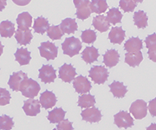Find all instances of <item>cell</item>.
Wrapping results in <instances>:
<instances>
[{"instance_id": "60d3db41", "label": "cell", "mask_w": 156, "mask_h": 130, "mask_svg": "<svg viewBox=\"0 0 156 130\" xmlns=\"http://www.w3.org/2000/svg\"><path fill=\"white\" fill-rule=\"evenodd\" d=\"M147 54H148V57H149V59L152 60L153 62H156V51H148Z\"/></svg>"}, {"instance_id": "e575fe53", "label": "cell", "mask_w": 156, "mask_h": 130, "mask_svg": "<svg viewBox=\"0 0 156 130\" xmlns=\"http://www.w3.org/2000/svg\"><path fill=\"white\" fill-rule=\"evenodd\" d=\"M82 40L85 44H92L96 40V34L92 30H86L82 32Z\"/></svg>"}, {"instance_id": "4fadbf2b", "label": "cell", "mask_w": 156, "mask_h": 130, "mask_svg": "<svg viewBox=\"0 0 156 130\" xmlns=\"http://www.w3.org/2000/svg\"><path fill=\"white\" fill-rule=\"evenodd\" d=\"M81 115L83 121L89 122H99L102 116L100 110L95 107L86 108L81 113Z\"/></svg>"}, {"instance_id": "d6986e66", "label": "cell", "mask_w": 156, "mask_h": 130, "mask_svg": "<svg viewBox=\"0 0 156 130\" xmlns=\"http://www.w3.org/2000/svg\"><path fill=\"white\" fill-rule=\"evenodd\" d=\"M99 57V52L98 50L94 46L91 47H86L83 50L82 54V58L86 63H92L95 62Z\"/></svg>"}, {"instance_id": "74e56055", "label": "cell", "mask_w": 156, "mask_h": 130, "mask_svg": "<svg viewBox=\"0 0 156 130\" xmlns=\"http://www.w3.org/2000/svg\"><path fill=\"white\" fill-rule=\"evenodd\" d=\"M11 100V95L10 92L5 89H0V105L5 106L6 104L10 103Z\"/></svg>"}, {"instance_id": "b9f144b4", "label": "cell", "mask_w": 156, "mask_h": 130, "mask_svg": "<svg viewBox=\"0 0 156 130\" xmlns=\"http://www.w3.org/2000/svg\"><path fill=\"white\" fill-rule=\"evenodd\" d=\"M147 130H156V123H152V124L147 128Z\"/></svg>"}, {"instance_id": "277c9868", "label": "cell", "mask_w": 156, "mask_h": 130, "mask_svg": "<svg viewBox=\"0 0 156 130\" xmlns=\"http://www.w3.org/2000/svg\"><path fill=\"white\" fill-rule=\"evenodd\" d=\"M129 112L137 120L143 119L147 114V104L143 100H136L130 106Z\"/></svg>"}, {"instance_id": "d590c367", "label": "cell", "mask_w": 156, "mask_h": 130, "mask_svg": "<svg viewBox=\"0 0 156 130\" xmlns=\"http://www.w3.org/2000/svg\"><path fill=\"white\" fill-rule=\"evenodd\" d=\"M138 4V1H131V0H122L120 1V7L125 12H133L135 7Z\"/></svg>"}, {"instance_id": "9c48e42d", "label": "cell", "mask_w": 156, "mask_h": 130, "mask_svg": "<svg viewBox=\"0 0 156 130\" xmlns=\"http://www.w3.org/2000/svg\"><path fill=\"white\" fill-rule=\"evenodd\" d=\"M73 87L77 93L83 95L85 93H88L92 88L89 79L83 76H79L75 78L73 82Z\"/></svg>"}, {"instance_id": "7c38bea8", "label": "cell", "mask_w": 156, "mask_h": 130, "mask_svg": "<svg viewBox=\"0 0 156 130\" xmlns=\"http://www.w3.org/2000/svg\"><path fill=\"white\" fill-rule=\"evenodd\" d=\"M41 104L36 99H28L23 102V109L29 116H36L40 113Z\"/></svg>"}, {"instance_id": "9a60e30c", "label": "cell", "mask_w": 156, "mask_h": 130, "mask_svg": "<svg viewBox=\"0 0 156 130\" xmlns=\"http://www.w3.org/2000/svg\"><path fill=\"white\" fill-rule=\"evenodd\" d=\"M120 61V55L116 50H108L103 55V62L107 67H114Z\"/></svg>"}, {"instance_id": "f546056e", "label": "cell", "mask_w": 156, "mask_h": 130, "mask_svg": "<svg viewBox=\"0 0 156 130\" xmlns=\"http://www.w3.org/2000/svg\"><path fill=\"white\" fill-rule=\"evenodd\" d=\"M147 16L143 11H138L134 14V24L139 29L146 28L147 26Z\"/></svg>"}, {"instance_id": "f1b7e54d", "label": "cell", "mask_w": 156, "mask_h": 130, "mask_svg": "<svg viewBox=\"0 0 156 130\" xmlns=\"http://www.w3.org/2000/svg\"><path fill=\"white\" fill-rule=\"evenodd\" d=\"M78 106L82 108L94 107L95 104V99L90 94H83L78 97Z\"/></svg>"}, {"instance_id": "e0dca14e", "label": "cell", "mask_w": 156, "mask_h": 130, "mask_svg": "<svg viewBox=\"0 0 156 130\" xmlns=\"http://www.w3.org/2000/svg\"><path fill=\"white\" fill-rule=\"evenodd\" d=\"M125 38V30L122 27H113L108 34V39L112 44H121Z\"/></svg>"}, {"instance_id": "7a4b0ae2", "label": "cell", "mask_w": 156, "mask_h": 130, "mask_svg": "<svg viewBox=\"0 0 156 130\" xmlns=\"http://www.w3.org/2000/svg\"><path fill=\"white\" fill-rule=\"evenodd\" d=\"M20 91L23 96L28 97L30 99H33L35 96L38 95L40 91V85L35 80L27 78L22 83Z\"/></svg>"}, {"instance_id": "3957f363", "label": "cell", "mask_w": 156, "mask_h": 130, "mask_svg": "<svg viewBox=\"0 0 156 130\" xmlns=\"http://www.w3.org/2000/svg\"><path fill=\"white\" fill-rule=\"evenodd\" d=\"M89 77L96 84H102L108 77V71L103 66H94L89 70Z\"/></svg>"}, {"instance_id": "83f0119b", "label": "cell", "mask_w": 156, "mask_h": 130, "mask_svg": "<svg viewBox=\"0 0 156 130\" xmlns=\"http://www.w3.org/2000/svg\"><path fill=\"white\" fill-rule=\"evenodd\" d=\"M15 32V24L11 21H3L0 23V35L2 37H11Z\"/></svg>"}, {"instance_id": "f35d334b", "label": "cell", "mask_w": 156, "mask_h": 130, "mask_svg": "<svg viewBox=\"0 0 156 130\" xmlns=\"http://www.w3.org/2000/svg\"><path fill=\"white\" fill-rule=\"evenodd\" d=\"M72 122L69 120H63L60 123H58L56 129L57 130H73Z\"/></svg>"}, {"instance_id": "484cf974", "label": "cell", "mask_w": 156, "mask_h": 130, "mask_svg": "<svg viewBox=\"0 0 156 130\" xmlns=\"http://www.w3.org/2000/svg\"><path fill=\"white\" fill-rule=\"evenodd\" d=\"M143 60V56L141 51L136 52V53H128L127 52L125 55V62L128 63L131 67H136L139 66L140 63Z\"/></svg>"}, {"instance_id": "7402d4cb", "label": "cell", "mask_w": 156, "mask_h": 130, "mask_svg": "<svg viewBox=\"0 0 156 130\" xmlns=\"http://www.w3.org/2000/svg\"><path fill=\"white\" fill-rule=\"evenodd\" d=\"M109 89L113 96L116 98H123L126 95V93L128 92L127 87L123 83L117 81H115L111 84H109Z\"/></svg>"}, {"instance_id": "44dd1931", "label": "cell", "mask_w": 156, "mask_h": 130, "mask_svg": "<svg viewBox=\"0 0 156 130\" xmlns=\"http://www.w3.org/2000/svg\"><path fill=\"white\" fill-rule=\"evenodd\" d=\"M61 30L64 34H72L77 30L78 26L74 18H65L60 24Z\"/></svg>"}, {"instance_id": "ba28073f", "label": "cell", "mask_w": 156, "mask_h": 130, "mask_svg": "<svg viewBox=\"0 0 156 130\" xmlns=\"http://www.w3.org/2000/svg\"><path fill=\"white\" fill-rule=\"evenodd\" d=\"M56 77V70L50 64L43 65L39 69V78L44 83H51Z\"/></svg>"}, {"instance_id": "2e32d148", "label": "cell", "mask_w": 156, "mask_h": 130, "mask_svg": "<svg viewBox=\"0 0 156 130\" xmlns=\"http://www.w3.org/2000/svg\"><path fill=\"white\" fill-rule=\"evenodd\" d=\"M15 37H16V40H17V43L19 44L27 45L32 40L33 36H32L31 30L30 29L29 30H20V29H18L16 31Z\"/></svg>"}, {"instance_id": "603a6c76", "label": "cell", "mask_w": 156, "mask_h": 130, "mask_svg": "<svg viewBox=\"0 0 156 130\" xmlns=\"http://www.w3.org/2000/svg\"><path fill=\"white\" fill-rule=\"evenodd\" d=\"M17 23L18 29L29 30L32 23V17L29 12H22L18 15L17 18Z\"/></svg>"}, {"instance_id": "ac0fdd59", "label": "cell", "mask_w": 156, "mask_h": 130, "mask_svg": "<svg viewBox=\"0 0 156 130\" xmlns=\"http://www.w3.org/2000/svg\"><path fill=\"white\" fill-rule=\"evenodd\" d=\"M93 26L100 32H105L110 28V23L108 18L103 15H98L93 18Z\"/></svg>"}, {"instance_id": "d4e9b609", "label": "cell", "mask_w": 156, "mask_h": 130, "mask_svg": "<svg viewBox=\"0 0 156 130\" xmlns=\"http://www.w3.org/2000/svg\"><path fill=\"white\" fill-rule=\"evenodd\" d=\"M65 114L66 112L62 107H56L49 112L47 118L50 121V123H60L64 120Z\"/></svg>"}, {"instance_id": "30bf717a", "label": "cell", "mask_w": 156, "mask_h": 130, "mask_svg": "<svg viewBox=\"0 0 156 130\" xmlns=\"http://www.w3.org/2000/svg\"><path fill=\"white\" fill-rule=\"evenodd\" d=\"M76 75V69L71 64L64 63L59 68V77L64 83H70L71 81L75 80Z\"/></svg>"}, {"instance_id": "d6a6232c", "label": "cell", "mask_w": 156, "mask_h": 130, "mask_svg": "<svg viewBox=\"0 0 156 130\" xmlns=\"http://www.w3.org/2000/svg\"><path fill=\"white\" fill-rule=\"evenodd\" d=\"M47 35H48V37H50V39L58 40L64 35V33L62 32V30H61L60 25H52L48 30Z\"/></svg>"}, {"instance_id": "5b68a950", "label": "cell", "mask_w": 156, "mask_h": 130, "mask_svg": "<svg viewBox=\"0 0 156 130\" xmlns=\"http://www.w3.org/2000/svg\"><path fill=\"white\" fill-rule=\"evenodd\" d=\"M41 57H44L47 60H53L57 57L58 49L53 43L44 42L38 48Z\"/></svg>"}, {"instance_id": "836d02e7", "label": "cell", "mask_w": 156, "mask_h": 130, "mask_svg": "<svg viewBox=\"0 0 156 130\" xmlns=\"http://www.w3.org/2000/svg\"><path fill=\"white\" fill-rule=\"evenodd\" d=\"M14 126V121L11 117L3 114L0 117V129L1 130H11Z\"/></svg>"}, {"instance_id": "ffe728a7", "label": "cell", "mask_w": 156, "mask_h": 130, "mask_svg": "<svg viewBox=\"0 0 156 130\" xmlns=\"http://www.w3.org/2000/svg\"><path fill=\"white\" fill-rule=\"evenodd\" d=\"M125 51L128 53H136L142 49V41L139 37H131L125 43Z\"/></svg>"}, {"instance_id": "52a82bcc", "label": "cell", "mask_w": 156, "mask_h": 130, "mask_svg": "<svg viewBox=\"0 0 156 130\" xmlns=\"http://www.w3.org/2000/svg\"><path fill=\"white\" fill-rule=\"evenodd\" d=\"M115 124L118 128H128L134 126V119L131 117L130 114L126 111H120L115 114Z\"/></svg>"}, {"instance_id": "8fae6325", "label": "cell", "mask_w": 156, "mask_h": 130, "mask_svg": "<svg viewBox=\"0 0 156 130\" xmlns=\"http://www.w3.org/2000/svg\"><path fill=\"white\" fill-rule=\"evenodd\" d=\"M27 78H28V76L24 72H23V71L15 72L10 76L8 84L12 90L20 91V87H21L22 83Z\"/></svg>"}, {"instance_id": "cb8c5ba5", "label": "cell", "mask_w": 156, "mask_h": 130, "mask_svg": "<svg viewBox=\"0 0 156 130\" xmlns=\"http://www.w3.org/2000/svg\"><path fill=\"white\" fill-rule=\"evenodd\" d=\"M50 27L49 21L45 17H39L35 19L33 29L36 33H39L42 35L44 34L46 31H48Z\"/></svg>"}, {"instance_id": "6da1fadb", "label": "cell", "mask_w": 156, "mask_h": 130, "mask_svg": "<svg viewBox=\"0 0 156 130\" xmlns=\"http://www.w3.org/2000/svg\"><path fill=\"white\" fill-rule=\"evenodd\" d=\"M62 49L64 55L72 57L79 54L80 51L82 50V43L75 37H67L62 44Z\"/></svg>"}, {"instance_id": "1f68e13d", "label": "cell", "mask_w": 156, "mask_h": 130, "mask_svg": "<svg viewBox=\"0 0 156 130\" xmlns=\"http://www.w3.org/2000/svg\"><path fill=\"white\" fill-rule=\"evenodd\" d=\"M107 18L110 23L116 24L118 23H121L122 19V14L117 8H111L107 14Z\"/></svg>"}, {"instance_id": "8992f818", "label": "cell", "mask_w": 156, "mask_h": 130, "mask_svg": "<svg viewBox=\"0 0 156 130\" xmlns=\"http://www.w3.org/2000/svg\"><path fill=\"white\" fill-rule=\"evenodd\" d=\"M74 4L76 7V17L81 20H85L91 15L90 2L89 0H74Z\"/></svg>"}, {"instance_id": "4dcf8cb0", "label": "cell", "mask_w": 156, "mask_h": 130, "mask_svg": "<svg viewBox=\"0 0 156 130\" xmlns=\"http://www.w3.org/2000/svg\"><path fill=\"white\" fill-rule=\"evenodd\" d=\"M90 9L92 12L101 14L107 11L108 4L104 0H93L90 2Z\"/></svg>"}, {"instance_id": "ab89813d", "label": "cell", "mask_w": 156, "mask_h": 130, "mask_svg": "<svg viewBox=\"0 0 156 130\" xmlns=\"http://www.w3.org/2000/svg\"><path fill=\"white\" fill-rule=\"evenodd\" d=\"M148 110L150 114L154 117H156V98L151 100L148 103Z\"/></svg>"}, {"instance_id": "4316f807", "label": "cell", "mask_w": 156, "mask_h": 130, "mask_svg": "<svg viewBox=\"0 0 156 130\" xmlns=\"http://www.w3.org/2000/svg\"><path fill=\"white\" fill-rule=\"evenodd\" d=\"M15 57H16V61L19 62L20 65H26L30 62V52L25 49V48H20L17 49L16 53H15Z\"/></svg>"}, {"instance_id": "5bb4252c", "label": "cell", "mask_w": 156, "mask_h": 130, "mask_svg": "<svg viewBox=\"0 0 156 130\" xmlns=\"http://www.w3.org/2000/svg\"><path fill=\"white\" fill-rule=\"evenodd\" d=\"M39 102L42 107L45 109H48L50 107H53L56 105L57 99H56V95L53 92L45 90L44 92L42 93V95L40 96Z\"/></svg>"}, {"instance_id": "7bdbcfd3", "label": "cell", "mask_w": 156, "mask_h": 130, "mask_svg": "<svg viewBox=\"0 0 156 130\" xmlns=\"http://www.w3.org/2000/svg\"><path fill=\"white\" fill-rule=\"evenodd\" d=\"M53 130H57V129H56V128H54V129H53Z\"/></svg>"}, {"instance_id": "8d00e7d4", "label": "cell", "mask_w": 156, "mask_h": 130, "mask_svg": "<svg viewBox=\"0 0 156 130\" xmlns=\"http://www.w3.org/2000/svg\"><path fill=\"white\" fill-rule=\"evenodd\" d=\"M145 43L148 51H156V33H153V34L147 36L146 37Z\"/></svg>"}]
</instances>
